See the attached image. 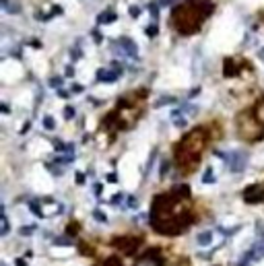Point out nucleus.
Instances as JSON below:
<instances>
[{"label":"nucleus","instance_id":"0eeeda50","mask_svg":"<svg viewBox=\"0 0 264 266\" xmlns=\"http://www.w3.org/2000/svg\"><path fill=\"white\" fill-rule=\"evenodd\" d=\"M227 163H229V169L233 173H239V171H244L246 163H248V157H246V153H241V151H233L227 155Z\"/></svg>","mask_w":264,"mask_h":266},{"label":"nucleus","instance_id":"7c9ffc66","mask_svg":"<svg viewBox=\"0 0 264 266\" xmlns=\"http://www.w3.org/2000/svg\"><path fill=\"white\" fill-rule=\"evenodd\" d=\"M93 217H95L97 221H103V223H105V221H107V219H105V215H103L101 211H95V213H93Z\"/></svg>","mask_w":264,"mask_h":266},{"label":"nucleus","instance_id":"5701e85b","mask_svg":"<svg viewBox=\"0 0 264 266\" xmlns=\"http://www.w3.org/2000/svg\"><path fill=\"white\" fill-rule=\"evenodd\" d=\"M128 15H130L132 19H137V17L141 15V7H130V9H128Z\"/></svg>","mask_w":264,"mask_h":266},{"label":"nucleus","instance_id":"c03bdc74","mask_svg":"<svg viewBox=\"0 0 264 266\" xmlns=\"http://www.w3.org/2000/svg\"><path fill=\"white\" fill-rule=\"evenodd\" d=\"M120 201H122V194H118V196H114V198H112V205H118Z\"/></svg>","mask_w":264,"mask_h":266},{"label":"nucleus","instance_id":"49530a36","mask_svg":"<svg viewBox=\"0 0 264 266\" xmlns=\"http://www.w3.org/2000/svg\"><path fill=\"white\" fill-rule=\"evenodd\" d=\"M0 109H3V112H5V114H9V112H11V107H9L7 103H3V105H0Z\"/></svg>","mask_w":264,"mask_h":266},{"label":"nucleus","instance_id":"c85d7f7f","mask_svg":"<svg viewBox=\"0 0 264 266\" xmlns=\"http://www.w3.org/2000/svg\"><path fill=\"white\" fill-rule=\"evenodd\" d=\"M62 85V79L60 77H52L50 79V87H60Z\"/></svg>","mask_w":264,"mask_h":266},{"label":"nucleus","instance_id":"20e7f679","mask_svg":"<svg viewBox=\"0 0 264 266\" xmlns=\"http://www.w3.org/2000/svg\"><path fill=\"white\" fill-rule=\"evenodd\" d=\"M239 135L244 137V139H248V141H252V143H256V141H260V139H262L264 130H262L260 122H258V120H254V118L250 116V118H248V122H244V118H239Z\"/></svg>","mask_w":264,"mask_h":266},{"label":"nucleus","instance_id":"e433bc0d","mask_svg":"<svg viewBox=\"0 0 264 266\" xmlns=\"http://www.w3.org/2000/svg\"><path fill=\"white\" fill-rule=\"evenodd\" d=\"M35 231V225L33 227H23V229H21V233H23V235H27V233H33Z\"/></svg>","mask_w":264,"mask_h":266},{"label":"nucleus","instance_id":"cd10ccee","mask_svg":"<svg viewBox=\"0 0 264 266\" xmlns=\"http://www.w3.org/2000/svg\"><path fill=\"white\" fill-rule=\"evenodd\" d=\"M64 75H66V77H75V66H73V64L66 66V69H64Z\"/></svg>","mask_w":264,"mask_h":266},{"label":"nucleus","instance_id":"f8f14e48","mask_svg":"<svg viewBox=\"0 0 264 266\" xmlns=\"http://www.w3.org/2000/svg\"><path fill=\"white\" fill-rule=\"evenodd\" d=\"M135 266H161V260L153 254H145L135 262Z\"/></svg>","mask_w":264,"mask_h":266},{"label":"nucleus","instance_id":"a878e982","mask_svg":"<svg viewBox=\"0 0 264 266\" xmlns=\"http://www.w3.org/2000/svg\"><path fill=\"white\" fill-rule=\"evenodd\" d=\"M128 209H137V205H139V201H137V198L135 196H128Z\"/></svg>","mask_w":264,"mask_h":266},{"label":"nucleus","instance_id":"c756f323","mask_svg":"<svg viewBox=\"0 0 264 266\" xmlns=\"http://www.w3.org/2000/svg\"><path fill=\"white\" fill-rule=\"evenodd\" d=\"M167 171H169V161H163V163H161V177H165Z\"/></svg>","mask_w":264,"mask_h":266},{"label":"nucleus","instance_id":"4c0bfd02","mask_svg":"<svg viewBox=\"0 0 264 266\" xmlns=\"http://www.w3.org/2000/svg\"><path fill=\"white\" fill-rule=\"evenodd\" d=\"M107 182L116 184V182H118V175H116V173H109V175H107Z\"/></svg>","mask_w":264,"mask_h":266},{"label":"nucleus","instance_id":"37998d69","mask_svg":"<svg viewBox=\"0 0 264 266\" xmlns=\"http://www.w3.org/2000/svg\"><path fill=\"white\" fill-rule=\"evenodd\" d=\"M198 93H201V87H194L192 91H190V97H194V95H198Z\"/></svg>","mask_w":264,"mask_h":266},{"label":"nucleus","instance_id":"f3484780","mask_svg":"<svg viewBox=\"0 0 264 266\" xmlns=\"http://www.w3.org/2000/svg\"><path fill=\"white\" fill-rule=\"evenodd\" d=\"M145 33H147L149 37H155V35L159 33V27H157V23H151V25L145 29Z\"/></svg>","mask_w":264,"mask_h":266},{"label":"nucleus","instance_id":"79ce46f5","mask_svg":"<svg viewBox=\"0 0 264 266\" xmlns=\"http://www.w3.org/2000/svg\"><path fill=\"white\" fill-rule=\"evenodd\" d=\"M71 91H73V93H81V91H83V87H81V85H73Z\"/></svg>","mask_w":264,"mask_h":266},{"label":"nucleus","instance_id":"6e6552de","mask_svg":"<svg viewBox=\"0 0 264 266\" xmlns=\"http://www.w3.org/2000/svg\"><path fill=\"white\" fill-rule=\"evenodd\" d=\"M116 48L122 50L126 56L139 60V46H137V43L132 41V39H128V37H120V39L116 41Z\"/></svg>","mask_w":264,"mask_h":266},{"label":"nucleus","instance_id":"aec40b11","mask_svg":"<svg viewBox=\"0 0 264 266\" xmlns=\"http://www.w3.org/2000/svg\"><path fill=\"white\" fill-rule=\"evenodd\" d=\"M203 182H207V184H213V182H215L213 169H207V171H205V177H203Z\"/></svg>","mask_w":264,"mask_h":266},{"label":"nucleus","instance_id":"7ed1b4c3","mask_svg":"<svg viewBox=\"0 0 264 266\" xmlns=\"http://www.w3.org/2000/svg\"><path fill=\"white\" fill-rule=\"evenodd\" d=\"M205 149V132L203 130H192L182 139V143L175 147V161L186 171L196 169L201 163V153Z\"/></svg>","mask_w":264,"mask_h":266},{"label":"nucleus","instance_id":"de8ad7c7","mask_svg":"<svg viewBox=\"0 0 264 266\" xmlns=\"http://www.w3.org/2000/svg\"><path fill=\"white\" fill-rule=\"evenodd\" d=\"M171 3H173V0H161V5H163V7H169Z\"/></svg>","mask_w":264,"mask_h":266},{"label":"nucleus","instance_id":"dca6fc26","mask_svg":"<svg viewBox=\"0 0 264 266\" xmlns=\"http://www.w3.org/2000/svg\"><path fill=\"white\" fill-rule=\"evenodd\" d=\"M169 103H175V97L171 95H161L157 101H155V107H161V105H169Z\"/></svg>","mask_w":264,"mask_h":266},{"label":"nucleus","instance_id":"58836bf2","mask_svg":"<svg viewBox=\"0 0 264 266\" xmlns=\"http://www.w3.org/2000/svg\"><path fill=\"white\" fill-rule=\"evenodd\" d=\"M93 37H95V41H97V43H101V41H103V35H101L99 31H93Z\"/></svg>","mask_w":264,"mask_h":266},{"label":"nucleus","instance_id":"c9c22d12","mask_svg":"<svg viewBox=\"0 0 264 266\" xmlns=\"http://www.w3.org/2000/svg\"><path fill=\"white\" fill-rule=\"evenodd\" d=\"M58 95H60L62 99H66V97H69L71 93H69V91H66V89H58Z\"/></svg>","mask_w":264,"mask_h":266},{"label":"nucleus","instance_id":"bb28decb","mask_svg":"<svg viewBox=\"0 0 264 266\" xmlns=\"http://www.w3.org/2000/svg\"><path fill=\"white\" fill-rule=\"evenodd\" d=\"M56 243H58V246H71V239L69 237H58Z\"/></svg>","mask_w":264,"mask_h":266},{"label":"nucleus","instance_id":"473e14b6","mask_svg":"<svg viewBox=\"0 0 264 266\" xmlns=\"http://www.w3.org/2000/svg\"><path fill=\"white\" fill-rule=\"evenodd\" d=\"M75 180H77V184H83V182H85V173H83V171H79Z\"/></svg>","mask_w":264,"mask_h":266},{"label":"nucleus","instance_id":"9d476101","mask_svg":"<svg viewBox=\"0 0 264 266\" xmlns=\"http://www.w3.org/2000/svg\"><path fill=\"white\" fill-rule=\"evenodd\" d=\"M244 201L250 203V205H256V203L264 201V184H256V186L246 188V192H244Z\"/></svg>","mask_w":264,"mask_h":266},{"label":"nucleus","instance_id":"4be33fe9","mask_svg":"<svg viewBox=\"0 0 264 266\" xmlns=\"http://www.w3.org/2000/svg\"><path fill=\"white\" fill-rule=\"evenodd\" d=\"M0 233H3V235L9 233V219H7V215H3V227H0Z\"/></svg>","mask_w":264,"mask_h":266},{"label":"nucleus","instance_id":"393cba45","mask_svg":"<svg viewBox=\"0 0 264 266\" xmlns=\"http://www.w3.org/2000/svg\"><path fill=\"white\" fill-rule=\"evenodd\" d=\"M71 56H73V60H81V58H83V52H81L79 48H73V50H71Z\"/></svg>","mask_w":264,"mask_h":266},{"label":"nucleus","instance_id":"a19ab883","mask_svg":"<svg viewBox=\"0 0 264 266\" xmlns=\"http://www.w3.org/2000/svg\"><path fill=\"white\" fill-rule=\"evenodd\" d=\"M29 46H33V48H41V43H39V39H31V41H29Z\"/></svg>","mask_w":264,"mask_h":266},{"label":"nucleus","instance_id":"412c9836","mask_svg":"<svg viewBox=\"0 0 264 266\" xmlns=\"http://www.w3.org/2000/svg\"><path fill=\"white\" fill-rule=\"evenodd\" d=\"M29 211L35 213L37 217H43V213H41V209H39V203H31V205H29Z\"/></svg>","mask_w":264,"mask_h":266},{"label":"nucleus","instance_id":"a211bd4d","mask_svg":"<svg viewBox=\"0 0 264 266\" xmlns=\"http://www.w3.org/2000/svg\"><path fill=\"white\" fill-rule=\"evenodd\" d=\"M54 126H56V122H54L52 116H46V118H43V128H46V130H54Z\"/></svg>","mask_w":264,"mask_h":266},{"label":"nucleus","instance_id":"423d86ee","mask_svg":"<svg viewBox=\"0 0 264 266\" xmlns=\"http://www.w3.org/2000/svg\"><path fill=\"white\" fill-rule=\"evenodd\" d=\"M122 77V66L118 62H114L109 69H99L97 71V81L99 83H114Z\"/></svg>","mask_w":264,"mask_h":266},{"label":"nucleus","instance_id":"2f4dec72","mask_svg":"<svg viewBox=\"0 0 264 266\" xmlns=\"http://www.w3.org/2000/svg\"><path fill=\"white\" fill-rule=\"evenodd\" d=\"M105 266H120V262H118L116 258H107V262H105Z\"/></svg>","mask_w":264,"mask_h":266},{"label":"nucleus","instance_id":"f03ea898","mask_svg":"<svg viewBox=\"0 0 264 266\" xmlns=\"http://www.w3.org/2000/svg\"><path fill=\"white\" fill-rule=\"evenodd\" d=\"M213 3L207 0H188V5H178L173 9V25L182 35H192L201 29V23L213 13Z\"/></svg>","mask_w":264,"mask_h":266},{"label":"nucleus","instance_id":"9b49d317","mask_svg":"<svg viewBox=\"0 0 264 266\" xmlns=\"http://www.w3.org/2000/svg\"><path fill=\"white\" fill-rule=\"evenodd\" d=\"M118 19V13L114 9H107L103 11L101 15H97V25H105V23H114V21Z\"/></svg>","mask_w":264,"mask_h":266},{"label":"nucleus","instance_id":"ddd939ff","mask_svg":"<svg viewBox=\"0 0 264 266\" xmlns=\"http://www.w3.org/2000/svg\"><path fill=\"white\" fill-rule=\"evenodd\" d=\"M0 5H3L5 13H9V15H17V13H21L19 0H0Z\"/></svg>","mask_w":264,"mask_h":266},{"label":"nucleus","instance_id":"39448f33","mask_svg":"<svg viewBox=\"0 0 264 266\" xmlns=\"http://www.w3.org/2000/svg\"><path fill=\"white\" fill-rule=\"evenodd\" d=\"M114 246H116L124 256H132V254L139 250L141 239H139V237H118V239L114 241Z\"/></svg>","mask_w":264,"mask_h":266},{"label":"nucleus","instance_id":"09e8293b","mask_svg":"<svg viewBox=\"0 0 264 266\" xmlns=\"http://www.w3.org/2000/svg\"><path fill=\"white\" fill-rule=\"evenodd\" d=\"M95 194H101V184H95Z\"/></svg>","mask_w":264,"mask_h":266},{"label":"nucleus","instance_id":"a18cd8bd","mask_svg":"<svg viewBox=\"0 0 264 266\" xmlns=\"http://www.w3.org/2000/svg\"><path fill=\"white\" fill-rule=\"evenodd\" d=\"M77 231H79V225H75V223H73V225L69 227V233H77Z\"/></svg>","mask_w":264,"mask_h":266},{"label":"nucleus","instance_id":"f257e3e1","mask_svg":"<svg viewBox=\"0 0 264 266\" xmlns=\"http://www.w3.org/2000/svg\"><path fill=\"white\" fill-rule=\"evenodd\" d=\"M190 213L184 207L182 209V198L171 194H161L153 201V209H151V223L159 233H167V235H175L182 233L188 225H190Z\"/></svg>","mask_w":264,"mask_h":266},{"label":"nucleus","instance_id":"1a4fd4ad","mask_svg":"<svg viewBox=\"0 0 264 266\" xmlns=\"http://www.w3.org/2000/svg\"><path fill=\"white\" fill-rule=\"evenodd\" d=\"M264 256V243L260 241L258 246H254L252 250H248L246 254H244V258H241V262L237 264V266H250V264H254L256 260H260Z\"/></svg>","mask_w":264,"mask_h":266},{"label":"nucleus","instance_id":"4468645a","mask_svg":"<svg viewBox=\"0 0 264 266\" xmlns=\"http://www.w3.org/2000/svg\"><path fill=\"white\" fill-rule=\"evenodd\" d=\"M237 64H235V58H225L223 62V75L225 77H235L237 75Z\"/></svg>","mask_w":264,"mask_h":266},{"label":"nucleus","instance_id":"8fccbe9b","mask_svg":"<svg viewBox=\"0 0 264 266\" xmlns=\"http://www.w3.org/2000/svg\"><path fill=\"white\" fill-rule=\"evenodd\" d=\"M258 56H260V60H262V62H264V48H262V50H260V52H258Z\"/></svg>","mask_w":264,"mask_h":266},{"label":"nucleus","instance_id":"f704fd0d","mask_svg":"<svg viewBox=\"0 0 264 266\" xmlns=\"http://www.w3.org/2000/svg\"><path fill=\"white\" fill-rule=\"evenodd\" d=\"M256 231H258V237L262 239V235H264V225H262V223H258V225H256Z\"/></svg>","mask_w":264,"mask_h":266},{"label":"nucleus","instance_id":"b1692460","mask_svg":"<svg viewBox=\"0 0 264 266\" xmlns=\"http://www.w3.org/2000/svg\"><path fill=\"white\" fill-rule=\"evenodd\" d=\"M149 13L153 15V19H157L159 17V7L157 5H149Z\"/></svg>","mask_w":264,"mask_h":266},{"label":"nucleus","instance_id":"6ab92c4d","mask_svg":"<svg viewBox=\"0 0 264 266\" xmlns=\"http://www.w3.org/2000/svg\"><path fill=\"white\" fill-rule=\"evenodd\" d=\"M64 118H66V120L75 118V107H73V105H66V107H64Z\"/></svg>","mask_w":264,"mask_h":266},{"label":"nucleus","instance_id":"2eb2a0df","mask_svg":"<svg viewBox=\"0 0 264 266\" xmlns=\"http://www.w3.org/2000/svg\"><path fill=\"white\" fill-rule=\"evenodd\" d=\"M211 241H213V233H211V231H203V233H198V237H196V243H198L201 248L211 246Z\"/></svg>","mask_w":264,"mask_h":266},{"label":"nucleus","instance_id":"72a5a7b5","mask_svg":"<svg viewBox=\"0 0 264 266\" xmlns=\"http://www.w3.org/2000/svg\"><path fill=\"white\" fill-rule=\"evenodd\" d=\"M175 126H178V128H184V126H186V120H184V118H175Z\"/></svg>","mask_w":264,"mask_h":266},{"label":"nucleus","instance_id":"ea45409f","mask_svg":"<svg viewBox=\"0 0 264 266\" xmlns=\"http://www.w3.org/2000/svg\"><path fill=\"white\" fill-rule=\"evenodd\" d=\"M52 9H54V11L50 13L52 17H54V15H60V13H62V7H58V5H56V7H52Z\"/></svg>","mask_w":264,"mask_h":266}]
</instances>
